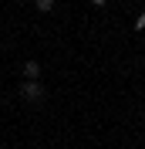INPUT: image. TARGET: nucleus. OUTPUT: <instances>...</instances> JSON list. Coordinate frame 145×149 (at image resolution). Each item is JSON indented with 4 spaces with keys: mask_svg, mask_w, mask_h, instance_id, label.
Returning <instances> with one entry per match:
<instances>
[{
    "mask_svg": "<svg viewBox=\"0 0 145 149\" xmlns=\"http://www.w3.org/2000/svg\"><path fill=\"white\" fill-rule=\"evenodd\" d=\"M20 95H24L27 102H41V98H44V88H41V81H24L20 85Z\"/></svg>",
    "mask_w": 145,
    "mask_h": 149,
    "instance_id": "obj_1",
    "label": "nucleus"
},
{
    "mask_svg": "<svg viewBox=\"0 0 145 149\" xmlns=\"http://www.w3.org/2000/svg\"><path fill=\"white\" fill-rule=\"evenodd\" d=\"M37 74H41V65L37 61H27L24 65V81H37Z\"/></svg>",
    "mask_w": 145,
    "mask_h": 149,
    "instance_id": "obj_2",
    "label": "nucleus"
},
{
    "mask_svg": "<svg viewBox=\"0 0 145 149\" xmlns=\"http://www.w3.org/2000/svg\"><path fill=\"white\" fill-rule=\"evenodd\" d=\"M34 7L41 10V14H51V10H54V0H34Z\"/></svg>",
    "mask_w": 145,
    "mask_h": 149,
    "instance_id": "obj_3",
    "label": "nucleus"
},
{
    "mask_svg": "<svg viewBox=\"0 0 145 149\" xmlns=\"http://www.w3.org/2000/svg\"><path fill=\"white\" fill-rule=\"evenodd\" d=\"M135 31H145V14H142V17L135 20Z\"/></svg>",
    "mask_w": 145,
    "mask_h": 149,
    "instance_id": "obj_4",
    "label": "nucleus"
},
{
    "mask_svg": "<svg viewBox=\"0 0 145 149\" xmlns=\"http://www.w3.org/2000/svg\"><path fill=\"white\" fill-rule=\"evenodd\" d=\"M91 3H95V7H105V3H108V0H91Z\"/></svg>",
    "mask_w": 145,
    "mask_h": 149,
    "instance_id": "obj_5",
    "label": "nucleus"
},
{
    "mask_svg": "<svg viewBox=\"0 0 145 149\" xmlns=\"http://www.w3.org/2000/svg\"><path fill=\"white\" fill-rule=\"evenodd\" d=\"M142 44H145V41H142Z\"/></svg>",
    "mask_w": 145,
    "mask_h": 149,
    "instance_id": "obj_6",
    "label": "nucleus"
}]
</instances>
